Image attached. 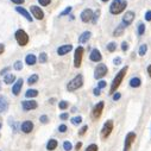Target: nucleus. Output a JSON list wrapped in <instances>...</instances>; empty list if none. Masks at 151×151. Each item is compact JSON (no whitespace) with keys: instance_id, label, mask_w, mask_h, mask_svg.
Segmentation results:
<instances>
[{"instance_id":"34","label":"nucleus","mask_w":151,"mask_h":151,"mask_svg":"<svg viewBox=\"0 0 151 151\" xmlns=\"http://www.w3.org/2000/svg\"><path fill=\"white\" fill-rule=\"evenodd\" d=\"M63 149H64L65 151H70L71 149H73V145H71V143H70V142L65 140V142L63 143Z\"/></svg>"},{"instance_id":"6","label":"nucleus","mask_w":151,"mask_h":151,"mask_svg":"<svg viewBox=\"0 0 151 151\" xmlns=\"http://www.w3.org/2000/svg\"><path fill=\"white\" fill-rule=\"evenodd\" d=\"M83 52L84 49L82 47H77L74 52V67L75 68H80L81 63H82V58H83Z\"/></svg>"},{"instance_id":"15","label":"nucleus","mask_w":151,"mask_h":151,"mask_svg":"<svg viewBox=\"0 0 151 151\" xmlns=\"http://www.w3.org/2000/svg\"><path fill=\"white\" fill-rule=\"evenodd\" d=\"M89 58H90L92 62H100L102 60V55H101V52L98 49H93V50H92V52H90Z\"/></svg>"},{"instance_id":"54","label":"nucleus","mask_w":151,"mask_h":151,"mask_svg":"<svg viewBox=\"0 0 151 151\" xmlns=\"http://www.w3.org/2000/svg\"><path fill=\"white\" fill-rule=\"evenodd\" d=\"M146 70H148V74H149V76L151 77V64H149V65H148V69H146Z\"/></svg>"},{"instance_id":"9","label":"nucleus","mask_w":151,"mask_h":151,"mask_svg":"<svg viewBox=\"0 0 151 151\" xmlns=\"http://www.w3.org/2000/svg\"><path fill=\"white\" fill-rule=\"evenodd\" d=\"M107 71H108L107 65L104 64V63H100L94 70V77L96 78V80H100V78H102L105 75L107 74Z\"/></svg>"},{"instance_id":"14","label":"nucleus","mask_w":151,"mask_h":151,"mask_svg":"<svg viewBox=\"0 0 151 151\" xmlns=\"http://www.w3.org/2000/svg\"><path fill=\"white\" fill-rule=\"evenodd\" d=\"M71 50H73V45H71V44H65V45H62V47H60L57 49V54L60 56H64V55L69 54Z\"/></svg>"},{"instance_id":"28","label":"nucleus","mask_w":151,"mask_h":151,"mask_svg":"<svg viewBox=\"0 0 151 151\" xmlns=\"http://www.w3.org/2000/svg\"><path fill=\"white\" fill-rule=\"evenodd\" d=\"M37 81H38V75H37V74L31 75V76L28 78V83L30 84V86H32V84H35Z\"/></svg>"},{"instance_id":"40","label":"nucleus","mask_w":151,"mask_h":151,"mask_svg":"<svg viewBox=\"0 0 151 151\" xmlns=\"http://www.w3.org/2000/svg\"><path fill=\"white\" fill-rule=\"evenodd\" d=\"M106 86H107V83H106V81H104V80H100L99 82H98V88H99V89H102Z\"/></svg>"},{"instance_id":"18","label":"nucleus","mask_w":151,"mask_h":151,"mask_svg":"<svg viewBox=\"0 0 151 151\" xmlns=\"http://www.w3.org/2000/svg\"><path fill=\"white\" fill-rule=\"evenodd\" d=\"M16 11L19 13V15H22L24 18L28 19V22H32V17H31V15H30V12H28L24 7H19V6H18V7L16 9Z\"/></svg>"},{"instance_id":"47","label":"nucleus","mask_w":151,"mask_h":151,"mask_svg":"<svg viewBox=\"0 0 151 151\" xmlns=\"http://www.w3.org/2000/svg\"><path fill=\"white\" fill-rule=\"evenodd\" d=\"M113 63H114L115 65H119V64L121 63V58H120V57H115L114 60H113Z\"/></svg>"},{"instance_id":"11","label":"nucleus","mask_w":151,"mask_h":151,"mask_svg":"<svg viewBox=\"0 0 151 151\" xmlns=\"http://www.w3.org/2000/svg\"><path fill=\"white\" fill-rule=\"evenodd\" d=\"M30 12L32 13V16H34L36 19H38V20H42V19L44 18V12L42 11L41 7H38V6H31L30 7Z\"/></svg>"},{"instance_id":"43","label":"nucleus","mask_w":151,"mask_h":151,"mask_svg":"<svg viewBox=\"0 0 151 151\" xmlns=\"http://www.w3.org/2000/svg\"><path fill=\"white\" fill-rule=\"evenodd\" d=\"M112 95H113V98H112L113 101H118V100H119L120 98H121V94L119 93V92H115V93H113Z\"/></svg>"},{"instance_id":"35","label":"nucleus","mask_w":151,"mask_h":151,"mask_svg":"<svg viewBox=\"0 0 151 151\" xmlns=\"http://www.w3.org/2000/svg\"><path fill=\"white\" fill-rule=\"evenodd\" d=\"M68 106H69V104H68L67 101H64V100H62V101L58 102V107H60L61 109H67Z\"/></svg>"},{"instance_id":"56","label":"nucleus","mask_w":151,"mask_h":151,"mask_svg":"<svg viewBox=\"0 0 151 151\" xmlns=\"http://www.w3.org/2000/svg\"><path fill=\"white\" fill-rule=\"evenodd\" d=\"M0 89H1V84H0Z\"/></svg>"},{"instance_id":"50","label":"nucleus","mask_w":151,"mask_h":151,"mask_svg":"<svg viewBox=\"0 0 151 151\" xmlns=\"http://www.w3.org/2000/svg\"><path fill=\"white\" fill-rule=\"evenodd\" d=\"M93 93H94V95H95V96H99L101 92H100V89H99V88H95V89L93 90Z\"/></svg>"},{"instance_id":"30","label":"nucleus","mask_w":151,"mask_h":151,"mask_svg":"<svg viewBox=\"0 0 151 151\" xmlns=\"http://www.w3.org/2000/svg\"><path fill=\"white\" fill-rule=\"evenodd\" d=\"M107 50L109 51V52H114L115 50H117V43L115 42H109L108 44H107Z\"/></svg>"},{"instance_id":"46","label":"nucleus","mask_w":151,"mask_h":151,"mask_svg":"<svg viewBox=\"0 0 151 151\" xmlns=\"http://www.w3.org/2000/svg\"><path fill=\"white\" fill-rule=\"evenodd\" d=\"M129 49V43L127 42H123L121 43V50L123 51H126Z\"/></svg>"},{"instance_id":"21","label":"nucleus","mask_w":151,"mask_h":151,"mask_svg":"<svg viewBox=\"0 0 151 151\" xmlns=\"http://www.w3.org/2000/svg\"><path fill=\"white\" fill-rule=\"evenodd\" d=\"M92 37V34H90V31H84L83 34L78 37V42L80 43H86L89 41V38Z\"/></svg>"},{"instance_id":"29","label":"nucleus","mask_w":151,"mask_h":151,"mask_svg":"<svg viewBox=\"0 0 151 151\" xmlns=\"http://www.w3.org/2000/svg\"><path fill=\"white\" fill-rule=\"evenodd\" d=\"M99 17H100V10H96V11H94L93 12V17H92V23L93 24H96V22H98V19H99Z\"/></svg>"},{"instance_id":"51","label":"nucleus","mask_w":151,"mask_h":151,"mask_svg":"<svg viewBox=\"0 0 151 151\" xmlns=\"http://www.w3.org/2000/svg\"><path fill=\"white\" fill-rule=\"evenodd\" d=\"M81 146H82V143H81V142H78V143L76 144V146H75V150H76V151H78V150L81 149Z\"/></svg>"},{"instance_id":"53","label":"nucleus","mask_w":151,"mask_h":151,"mask_svg":"<svg viewBox=\"0 0 151 151\" xmlns=\"http://www.w3.org/2000/svg\"><path fill=\"white\" fill-rule=\"evenodd\" d=\"M10 70V68L7 67V68H4V70H1V73H0V74H1V75H4V74H6V73H7V71Z\"/></svg>"},{"instance_id":"48","label":"nucleus","mask_w":151,"mask_h":151,"mask_svg":"<svg viewBox=\"0 0 151 151\" xmlns=\"http://www.w3.org/2000/svg\"><path fill=\"white\" fill-rule=\"evenodd\" d=\"M11 1L13 4H16V5H22V4H24L25 0H11Z\"/></svg>"},{"instance_id":"24","label":"nucleus","mask_w":151,"mask_h":151,"mask_svg":"<svg viewBox=\"0 0 151 151\" xmlns=\"http://www.w3.org/2000/svg\"><path fill=\"white\" fill-rule=\"evenodd\" d=\"M57 145H58V143H57L56 139H50V140L48 142V144H47V150L54 151V150L57 148Z\"/></svg>"},{"instance_id":"10","label":"nucleus","mask_w":151,"mask_h":151,"mask_svg":"<svg viewBox=\"0 0 151 151\" xmlns=\"http://www.w3.org/2000/svg\"><path fill=\"white\" fill-rule=\"evenodd\" d=\"M135 18H136V13L133 12V11H126L125 12V15L123 16V19H121V24L125 26H130L131 24L133 23V20H135Z\"/></svg>"},{"instance_id":"7","label":"nucleus","mask_w":151,"mask_h":151,"mask_svg":"<svg viewBox=\"0 0 151 151\" xmlns=\"http://www.w3.org/2000/svg\"><path fill=\"white\" fill-rule=\"evenodd\" d=\"M135 140H136V132L131 131V132H129L126 135V137H125L123 151H130V149H131V146H132V144L135 143Z\"/></svg>"},{"instance_id":"32","label":"nucleus","mask_w":151,"mask_h":151,"mask_svg":"<svg viewBox=\"0 0 151 151\" xmlns=\"http://www.w3.org/2000/svg\"><path fill=\"white\" fill-rule=\"evenodd\" d=\"M47 60H48V55L45 54V52H41V54H39V57H38V61L41 63H45Z\"/></svg>"},{"instance_id":"36","label":"nucleus","mask_w":151,"mask_h":151,"mask_svg":"<svg viewBox=\"0 0 151 151\" xmlns=\"http://www.w3.org/2000/svg\"><path fill=\"white\" fill-rule=\"evenodd\" d=\"M98 150H99V149H98L96 144H90V145H88V148L84 151H98Z\"/></svg>"},{"instance_id":"1","label":"nucleus","mask_w":151,"mask_h":151,"mask_svg":"<svg viewBox=\"0 0 151 151\" xmlns=\"http://www.w3.org/2000/svg\"><path fill=\"white\" fill-rule=\"evenodd\" d=\"M127 70H129V67L125 65V67H123L119 71H118V74L114 76L112 83H111V88H109V94L111 95H112L113 93H115L117 89L119 88V86L121 84V82L124 80V77H125L126 74H127Z\"/></svg>"},{"instance_id":"12","label":"nucleus","mask_w":151,"mask_h":151,"mask_svg":"<svg viewBox=\"0 0 151 151\" xmlns=\"http://www.w3.org/2000/svg\"><path fill=\"white\" fill-rule=\"evenodd\" d=\"M22 106L24 111H31V109H36L38 107V104L35 100H24L22 102Z\"/></svg>"},{"instance_id":"33","label":"nucleus","mask_w":151,"mask_h":151,"mask_svg":"<svg viewBox=\"0 0 151 151\" xmlns=\"http://www.w3.org/2000/svg\"><path fill=\"white\" fill-rule=\"evenodd\" d=\"M81 123H82V117H80V115L74 117L73 119H71V124H73V125H78V124H81Z\"/></svg>"},{"instance_id":"41","label":"nucleus","mask_w":151,"mask_h":151,"mask_svg":"<svg viewBox=\"0 0 151 151\" xmlns=\"http://www.w3.org/2000/svg\"><path fill=\"white\" fill-rule=\"evenodd\" d=\"M39 121H41L42 124H47V123L49 121V118H48V115H45V114L41 115V118H39Z\"/></svg>"},{"instance_id":"31","label":"nucleus","mask_w":151,"mask_h":151,"mask_svg":"<svg viewBox=\"0 0 151 151\" xmlns=\"http://www.w3.org/2000/svg\"><path fill=\"white\" fill-rule=\"evenodd\" d=\"M137 31H138V35L139 36H143L144 34H145V24L144 23H140L138 25V29H137Z\"/></svg>"},{"instance_id":"5","label":"nucleus","mask_w":151,"mask_h":151,"mask_svg":"<svg viewBox=\"0 0 151 151\" xmlns=\"http://www.w3.org/2000/svg\"><path fill=\"white\" fill-rule=\"evenodd\" d=\"M15 37H16L17 43L20 45V47H25V45L29 43V35L22 29H19V30L16 31Z\"/></svg>"},{"instance_id":"19","label":"nucleus","mask_w":151,"mask_h":151,"mask_svg":"<svg viewBox=\"0 0 151 151\" xmlns=\"http://www.w3.org/2000/svg\"><path fill=\"white\" fill-rule=\"evenodd\" d=\"M129 84H130V87L131 88H138V87H140L142 86V80L139 77H132L130 80V82H129Z\"/></svg>"},{"instance_id":"25","label":"nucleus","mask_w":151,"mask_h":151,"mask_svg":"<svg viewBox=\"0 0 151 151\" xmlns=\"http://www.w3.org/2000/svg\"><path fill=\"white\" fill-rule=\"evenodd\" d=\"M146 52H148V44L144 43V44H142V45H140L139 49H138V55L143 57V56H145Z\"/></svg>"},{"instance_id":"37","label":"nucleus","mask_w":151,"mask_h":151,"mask_svg":"<svg viewBox=\"0 0 151 151\" xmlns=\"http://www.w3.org/2000/svg\"><path fill=\"white\" fill-rule=\"evenodd\" d=\"M87 130H88V126L87 125H83L80 130H78V136H83L84 133L87 132Z\"/></svg>"},{"instance_id":"39","label":"nucleus","mask_w":151,"mask_h":151,"mask_svg":"<svg viewBox=\"0 0 151 151\" xmlns=\"http://www.w3.org/2000/svg\"><path fill=\"white\" fill-rule=\"evenodd\" d=\"M71 10H73V9H71V6H68V7L67 9H65L62 13H61V15H60V17H63V16H67V15H69V13L71 12Z\"/></svg>"},{"instance_id":"13","label":"nucleus","mask_w":151,"mask_h":151,"mask_svg":"<svg viewBox=\"0 0 151 151\" xmlns=\"http://www.w3.org/2000/svg\"><path fill=\"white\" fill-rule=\"evenodd\" d=\"M92 17H93V11H92L90 9H84L82 12H81V20L83 23H88L92 20Z\"/></svg>"},{"instance_id":"2","label":"nucleus","mask_w":151,"mask_h":151,"mask_svg":"<svg viewBox=\"0 0 151 151\" xmlns=\"http://www.w3.org/2000/svg\"><path fill=\"white\" fill-rule=\"evenodd\" d=\"M126 7H127L126 0H113L109 6V13L113 16H118L125 11Z\"/></svg>"},{"instance_id":"38","label":"nucleus","mask_w":151,"mask_h":151,"mask_svg":"<svg viewBox=\"0 0 151 151\" xmlns=\"http://www.w3.org/2000/svg\"><path fill=\"white\" fill-rule=\"evenodd\" d=\"M13 67H15L16 70H22L23 69V63L20 61H17V62H15V65H13Z\"/></svg>"},{"instance_id":"17","label":"nucleus","mask_w":151,"mask_h":151,"mask_svg":"<svg viewBox=\"0 0 151 151\" xmlns=\"http://www.w3.org/2000/svg\"><path fill=\"white\" fill-rule=\"evenodd\" d=\"M23 78H18L17 82L15 83V86L12 87V93L13 95H19V93H20L22 90V87H23Z\"/></svg>"},{"instance_id":"22","label":"nucleus","mask_w":151,"mask_h":151,"mask_svg":"<svg viewBox=\"0 0 151 151\" xmlns=\"http://www.w3.org/2000/svg\"><path fill=\"white\" fill-rule=\"evenodd\" d=\"M124 30H125V26H124L123 24L118 25L117 28L114 29V32H113V36L114 37H120L123 34H124Z\"/></svg>"},{"instance_id":"4","label":"nucleus","mask_w":151,"mask_h":151,"mask_svg":"<svg viewBox=\"0 0 151 151\" xmlns=\"http://www.w3.org/2000/svg\"><path fill=\"white\" fill-rule=\"evenodd\" d=\"M113 127H114V123L113 120H107V121H105L104 124V126L101 129V139H107L108 137L111 136V133H112V131H113Z\"/></svg>"},{"instance_id":"3","label":"nucleus","mask_w":151,"mask_h":151,"mask_svg":"<svg viewBox=\"0 0 151 151\" xmlns=\"http://www.w3.org/2000/svg\"><path fill=\"white\" fill-rule=\"evenodd\" d=\"M83 86V76L81 74L76 75L73 80L69 81L68 84H67V89L69 92H74V90H77L78 88H81Z\"/></svg>"},{"instance_id":"16","label":"nucleus","mask_w":151,"mask_h":151,"mask_svg":"<svg viewBox=\"0 0 151 151\" xmlns=\"http://www.w3.org/2000/svg\"><path fill=\"white\" fill-rule=\"evenodd\" d=\"M20 129L24 133H30V132H32V130H34V123L30 120H26L20 125Z\"/></svg>"},{"instance_id":"20","label":"nucleus","mask_w":151,"mask_h":151,"mask_svg":"<svg viewBox=\"0 0 151 151\" xmlns=\"http://www.w3.org/2000/svg\"><path fill=\"white\" fill-rule=\"evenodd\" d=\"M36 62H37V57L35 55H32V54L26 55V57H25V63L28 64V65H34V64H36Z\"/></svg>"},{"instance_id":"45","label":"nucleus","mask_w":151,"mask_h":151,"mask_svg":"<svg viewBox=\"0 0 151 151\" xmlns=\"http://www.w3.org/2000/svg\"><path fill=\"white\" fill-rule=\"evenodd\" d=\"M38 3L41 4L42 6H48V5H50L51 0H38Z\"/></svg>"},{"instance_id":"27","label":"nucleus","mask_w":151,"mask_h":151,"mask_svg":"<svg viewBox=\"0 0 151 151\" xmlns=\"http://www.w3.org/2000/svg\"><path fill=\"white\" fill-rule=\"evenodd\" d=\"M37 95H38V90L36 89H29L25 93V98H36Z\"/></svg>"},{"instance_id":"42","label":"nucleus","mask_w":151,"mask_h":151,"mask_svg":"<svg viewBox=\"0 0 151 151\" xmlns=\"http://www.w3.org/2000/svg\"><path fill=\"white\" fill-rule=\"evenodd\" d=\"M67 130H68V127H67V125H64V124H62V125H60V126H58V131H60L61 133L67 132Z\"/></svg>"},{"instance_id":"49","label":"nucleus","mask_w":151,"mask_h":151,"mask_svg":"<svg viewBox=\"0 0 151 151\" xmlns=\"http://www.w3.org/2000/svg\"><path fill=\"white\" fill-rule=\"evenodd\" d=\"M68 117H69L68 113H62V114L60 115V118H61L62 120H67V119H68Z\"/></svg>"},{"instance_id":"44","label":"nucleus","mask_w":151,"mask_h":151,"mask_svg":"<svg viewBox=\"0 0 151 151\" xmlns=\"http://www.w3.org/2000/svg\"><path fill=\"white\" fill-rule=\"evenodd\" d=\"M144 18H145L146 22H151V10H148L145 12V16H144Z\"/></svg>"},{"instance_id":"52","label":"nucleus","mask_w":151,"mask_h":151,"mask_svg":"<svg viewBox=\"0 0 151 151\" xmlns=\"http://www.w3.org/2000/svg\"><path fill=\"white\" fill-rule=\"evenodd\" d=\"M4 51H5V45L4 44H0V55H1Z\"/></svg>"},{"instance_id":"8","label":"nucleus","mask_w":151,"mask_h":151,"mask_svg":"<svg viewBox=\"0 0 151 151\" xmlns=\"http://www.w3.org/2000/svg\"><path fill=\"white\" fill-rule=\"evenodd\" d=\"M104 107H105V102L104 101H100L98 102L95 106L92 109V118H93L94 120H98L99 118L101 117L102 114V111H104Z\"/></svg>"},{"instance_id":"57","label":"nucleus","mask_w":151,"mask_h":151,"mask_svg":"<svg viewBox=\"0 0 151 151\" xmlns=\"http://www.w3.org/2000/svg\"><path fill=\"white\" fill-rule=\"evenodd\" d=\"M0 129H1V124H0Z\"/></svg>"},{"instance_id":"55","label":"nucleus","mask_w":151,"mask_h":151,"mask_svg":"<svg viewBox=\"0 0 151 151\" xmlns=\"http://www.w3.org/2000/svg\"><path fill=\"white\" fill-rule=\"evenodd\" d=\"M101 1H102V3H107V1H108V0H101Z\"/></svg>"},{"instance_id":"23","label":"nucleus","mask_w":151,"mask_h":151,"mask_svg":"<svg viewBox=\"0 0 151 151\" xmlns=\"http://www.w3.org/2000/svg\"><path fill=\"white\" fill-rule=\"evenodd\" d=\"M7 107H9L7 100H6L3 95H0V111H1V112H5V111L7 109Z\"/></svg>"},{"instance_id":"26","label":"nucleus","mask_w":151,"mask_h":151,"mask_svg":"<svg viewBox=\"0 0 151 151\" xmlns=\"http://www.w3.org/2000/svg\"><path fill=\"white\" fill-rule=\"evenodd\" d=\"M15 81H16V76L13 75V74H7V75L5 76V78H4V82L6 84H10V83L15 82Z\"/></svg>"}]
</instances>
